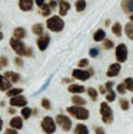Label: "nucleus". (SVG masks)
Returning a JSON list of instances; mask_svg holds the SVG:
<instances>
[{"mask_svg": "<svg viewBox=\"0 0 133 134\" xmlns=\"http://www.w3.org/2000/svg\"><path fill=\"white\" fill-rule=\"evenodd\" d=\"M20 114H22V119L23 120H29L30 119V116L33 114V110H31L30 107H23L22 108V111H20Z\"/></svg>", "mask_w": 133, "mask_h": 134, "instance_id": "5701e85b", "label": "nucleus"}, {"mask_svg": "<svg viewBox=\"0 0 133 134\" xmlns=\"http://www.w3.org/2000/svg\"><path fill=\"white\" fill-rule=\"evenodd\" d=\"M113 47H115V43H113L110 39H104L103 40V49L109 50V49H113Z\"/></svg>", "mask_w": 133, "mask_h": 134, "instance_id": "72a5a7b5", "label": "nucleus"}, {"mask_svg": "<svg viewBox=\"0 0 133 134\" xmlns=\"http://www.w3.org/2000/svg\"><path fill=\"white\" fill-rule=\"evenodd\" d=\"M97 91H99L100 94H106V93H107V90H106V87H104V86H100Z\"/></svg>", "mask_w": 133, "mask_h": 134, "instance_id": "a18cd8bd", "label": "nucleus"}, {"mask_svg": "<svg viewBox=\"0 0 133 134\" xmlns=\"http://www.w3.org/2000/svg\"><path fill=\"white\" fill-rule=\"evenodd\" d=\"M10 88H12V81H9L7 79H4L3 84L0 86V90H2V91H4V93H6V91H9Z\"/></svg>", "mask_w": 133, "mask_h": 134, "instance_id": "2f4dec72", "label": "nucleus"}, {"mask_svg": "<svg viewBox=\"0 0 133 134\" xmlns=\"http://www.w3.org/2000/svg\"><path fill=\"white\" fill-rule=\"evenodd\" d=\"M55 120H56V124L63 131H70L72 130V120L69 116H66V114H57Z\"/></svg>", "mask_w": 133, "mask_h": 134, "instance_id": "423d86ee", "label": "nucleus"}, {"mask_svg": "<svg viewBox=\"0 0 133 134\" xmlns=\"http://www.w3.org/2000/svg\"><path fill=\"white\" fill-rule=\"evenodd\" d=\"M57 7H59V14H60V17H62V16L67 14L69 9H70V3H69L67 0H59Z\"/></svg>", "mask_w": 133, "mask_h": 134, "instance_id": "f8f14e48", "label": "nucleus"}, {"mask_svg": "<svg viewBox=\"0 0 133 134\" xmlns=\"http://www.w3.org/2000/svg\"><path fill=\"white\" fill-rule=\"evenodd\" d=\"M123 83H125V86H126V90L133 93V79L132 77H126Z\"/></svg>", "mask_w": 133, "mask_h": 134, "instance_id": "7c9ffc66", "label": "nucleus"}, {"mask_svg": "<svg viewBox=\"0 0 133 134\" xmlns=\"http://www.w3.org/2000/svg\"><path fill=\"white\" fill-rule=\"evenodd\" d=\"M42 107L44 110H50V108H52V104H50L49 98H42Z\"/></svg>", "mask_w": 133, "mask_h": 134, "instance_id": "c9c22d12", "label": "nucleus"}, {"mask_svg": "<svg viewBox=\"0 0 133 134\" xmlns=\"http://www.w3.org/2000/svg\"><path fill=\"white\" fill-rule=\"evenodd\" d=\"M66 111H67V113L70 114L72 117H75L76 120H80V121L87 120L89 117H90V113H89V110H87V108H84V107L70 106V107L66 108Z\"/></svg>", "mask_w": 133, "mask_h": 134, "instance_id": "f03ea898", "label": "nucleus"}, {"mask_svg": "<svg viewBox=\"0 0 133 134\" xmlns=\"http://www.w3.org/2000/svg\"><path fill=\"white\" fill-rule=\"evenodd\" d=\"M31 31H33L36 36H42V34L44 33V26L42 23H36L31 26Z\"/></svg>", "mask_w": 133, "mask_h": 134, "instance_id": "4be33fe9", "label": "nucleus"}, {"mask_svg": "<svg viewBox=\"0 0 133 134\" xmlns=\"http://www.w3.org/2000/svg\"><path fill=\"white\" fill-rule=\"evenodd\" d=\"M22 93H23V90L22 88H10L9 91H6V94H7V97L9 98H12V97H16V96H20Z\"/></svg>", "mask_w": 133, "mask_h": 134, "instance_id": "bb28decb", "label": "nucleus"}, {"mask_svg": "<svg viewBox=\"0 0 133 134\" xmlns=\"http://www.w3.org/2000/svg\"><path fill=\"white\" fill-rule=\"evenodd\" d=\"M13 37L14 39H19V40H23L26 37V30L23 27H16L13 30Z\"/></svg>", "mask_w": 133, "mask_h": 134, "instance_id": "6ab92c4d", "label": "nucleus"}, {"mask_svg": "<svg viewBox=\"0 0 133 134\" xmlns=\"http://www.w3.org/2000/svg\"><path fill=\"white\" fill-rule=\"evenodd\" d=\"M10 47L13 49V52L17 54V56H20V57H23V56L33 57V50H31V47H27L23 41L19 40V39L12 37L10 39Z\"/></svg>", "mask_w": 133, "mask_h": 134, "instance_id": "f257e3e1", "label": "nucleus"}, {"mask_svg": "<svg viewBox=\"0 0 133 134\" xmlns=\"http://www.w3.org/2000/svg\"><path fill=\"white\" fill-rule=\"evenodd\" d=\"M46 27L53 33H59L65 29V21L60 16H50L46 21Z\"/></svg>", "mask_w": 133, "mask_h": 134, "instance_id": "7ed1b4c3", "label": "nucleus"}, {"mask_svg": "<svg viewBox=\"0 0 133 134\" xmlns=\"http://www.w3.org/2000/svg\"><path fill=\"white\" fill-rule=\"evenodd\" d=\"M86 93H87L89 98H90L92 101H96V100H97V94H99V91H97L96 88H93V87H89L87 90H86Z\"/></svg>", "mask_w": 133, "mask_h": 134, "instance_id": "393cba45", "label": "nucleus"}, {"mask_svg": "<svg viewBox=\"0 0 133 134\" xmlns=\"http://www.w3.org/2000/svg\"><path fill=\"white\" fill-rule=\"evenodd\" d=\"M14 64H16V67H23V66H24L23 59H22L20 56H16V57H14Z\"/></svg>", "mask_w": 133, "mask_h": 134, "instance_id": "4c0bfd02", "label": "nucleus"}, {"mask_svg": "<svg viewBox=\"0 0 133 134\" xmlns=\"http://www.w3.org/2000/svg\"><path fill=\"white\" fill-rule=\"evenodd\" d=\"M120 70H122V64L120 63H112L106 70V76L107 77H116V76H119Z\"/></svg>", "mask_w": 133, "mask_h": 134, "instance_id": "9b49d317", "label": "nucleus"}, {"mask_svg": "<svg viewBox=\"0 0 133 134\" xmlns=\"http://www.w3.org/2000/svg\"><path fill=\"white\" fill-rule=\"evenodd\" d=\"M50 13H52V9H50L49 4H44L40 7V14L42 16H46V17H50Z\"/></svg>", "mask_w": 133, "mask_h": 134, "instance_id": "c756f323", "label": "nucleus"}, {"mask_svg": "<svg viewBox=\"0 0 133 134\" xmlns=\"http://www.w3.org/2000/svg\"><path fill=\"white\" fill-rule=\"evenodd\" d=\"M72 77L75 79V80H80V81H86L92 77L90 73H89V70H84V69H75L73 71H72Z\"/></svg>", "mask_w": 133, "mask_h": 134, "instance_id": "6e6552de", "label": "nucleus"}, {"mask_svg": "<svg viewBox=\"0 0 133 134\" xmlns=\"http://www.w3.org/2000/svg\"><path fill=\"white\" fill-rule=\"evenodd\" d=\"M40 126H42V130L46 134H55L56 129H57L56 120H53V117H50V116L44 117V119L42 120V123H40Z\"/></svg>", "mask_w": 133, "mask_h": 134, "instance_id": "39448f33", "label": "nucleus"}, {"mask_svg": "<svg viewBox=\"0 0 133 134\" xmlns=\"http://www.w3.org/2000/svg\"><path fill=\"white\" fill-rule=\"evenodd\" d=\"M112 33L115 34L116 37H120V36H122V24H120L119 21L113 23V26H112Z\"/></svg>", "mask_w": 133, "mask_h": 134, "instance_id": "b1692460", "label": "nucleus"}, {"mask_svg": "<svg viewBox=\"0 0 133 134\" xmlns=\"http://www.w3.org/2000/svg\"><path fill=\"white\" fill-rule=\"evenodd\" d=\"M104 39H106V31H104L103 29H99V30L94 31V34H93L94 41H103Z\"/></svg>", "mask_w": 133, "mask_h": 134, "instance_id": "412c9836", "label": "nucleus"}, {"mask_svg": "<svg viewBox=\"0 0 133 134\" xmlns=\"http://www.w3.org/2000/svg\"><path fill=\"white\" fill-rule=\"evenodd\" d=\"M89 70V73H90V76H93V73H94V70L93 69H87Z\"/></svg>", "mask_w": 133, "mask_h": 134, "instance_id": "603ef678", "label": "nucleus"}, {"mask_svg": "<svg viewBox=\"0 0 133 134\" xmlns=\"http://www.w3.org/2000/svg\"><path fill=\"white\" fill-rule=\"evenodd\" d=\"M73 134H89V129L86 124H76Z\"/></svg>", "mask_w": 133, "mask_h": 134, "instance_id": "aec40b11", "label": "nucleus"}, {"mask_svg": "<svg viewBox=\"0 0 133 134\" xmlns=\"http://www.w3.org/2000/svg\"><path fill=\"white\" fill-rule=\"evenodd\" d=\"M4 134H17V130H14V129H7L4 131Z\"/></svg>", "mask_w": 133, "mask_h": 134, "instance_id": "c03bdc74", "label": "nucleus"}, {"mask_svg": "<svg viewBox=\"0 0 133 134\" xmlns=\"http://www.w3.org/2000/svg\"><path fill=\"white\" fill-rule=\"evenodd\" d=\"M49 6H50V9H52V10H55V9L57 7V2H56V0H50Z\"/></svg>", "mask_w": 133, "mask_h": 134, "instance_id": "37998d69", "label": "nucleus"}, {"mask_svg": "<svg viewBox=\"0 0 133 134\" xmlns=\"http://www.w3.org/2000/svg\"><path fill=\"white\" fill-rule=\"evenodd\" d=\"M9 104H10V107H20V108H23V107H26L27 106V98L24 97V96H16V97H12L10 98V101H9Z\"/></svg>", "mask_w": 133, "mask_h": 134, "instance_id": "9d476101", "label": "nucleus"}, {"mask_svg": "<svg viewBox=\"0 0 133 134\" xmlns=\"http://www.w3.org/2000/svg\"><path fill=\"white\" fill-rule=\"evenodd\" d=\"M130 103H132V104H133V97H132V100H130Z\"/></svg>", "mask_w": 133, "mask_h": 134, "instance_id": "6e6d98bb", "label": "nucleus"}, {"mask_svg": "<svg viewBox=\"0 0 133 134\" xmlns=\"http://www.w3.org/2000/svg\"><path fill=\"white\" fill-rule=\"evenodd\" d=\"M72 103H73V106L84 107V106H86V103H87V101L84 100L83 97H80L79 94H73V97H72Z\"/></svg>", "mask_w": 133, "mask_h": 134, "instance_id": "a211bd4d", "label": "nucleus"}, {"mask_svg": "<svg viewBox=\"0 0 133 134\" xmlns=\"http://www.w3.org/2000/svg\"><path fill=\"white\" fill-rule=\"evenodd\" d=\"M100 117H102V121L104 124H112L113 123V110L110 108L109 103L107 101H103L100 103Z\"/></svg>", "mask_w": 133, "mask_h": 134, "instance_id": "20e7f679", "label": "nucleus"}, {"mask_svg": "<svg viewBox=\"0 0 133 134\" xmlns=\"http://www.w3.org/2000/svg\"><path fill=\"white\" fill-rule=\"evenodd\" d=\"M115 56H116V60H118V63H125L126 60H127V47H126V44L120 43L116 46V50H115Z\"/></svg>", "mask_w": 133, "mask_h": 134, "instance_id": "0eeeda50", "label": "nucleus"}, {"mask_svg": "<svg viewBox=\"0 0 133 134\" xmlns=\"http://www.w3.org/2000/svg\"><path fill=\"white\" fill-rule=\"evenodd\" d=\"M104 87H106V90L107 91H110V90H112V88H113V81H106V84H104Z\"/></svg>", "mask_w": 133, "mask_h": 134, "instance_id": "79ce46f5", "label": "nucleus"}, {"mask_svg": "<svg viewBox=\"0 0 133 134\" xmlns=\"http://www.w3.org/2000/svg\"><path fill=\"white\" fill-rule=\"evenodd\" d=\"M67 2H69V0H67Z\"/></svg>", "mask_w": 133, "mask_h": 134, "instance_id": "4d7b16f0", "label": "nucleus"}, {"mask_svg": "<svg viewBox=\"0 0 133 134\" xmlns=\"http://www.w3.org/2000/svg\"><path fill=\"white\" fill-rule=\"evenodd\" d=\"M130 21L133 23V14H130Z\"/></svg>", "mask_w": 133, "mask_h": 134, "instance_id": "5fc2aeb1", "label": "nucleus"}, {"mask_svg": "<svg viewBox=\"0 0 133 134\" xmlns=\"http://www.w3.org/2000/svg\"><path fill=\"white\" fill-rule=\"evenodd\" d=\"M3 81H4V76H3V74H0V86L3 84Z\"/></svg>", "mask_w": 133, "mask_h": 134, "instance_id": "8fccbe9b", "label": "nucleus"}, {"mask_svg": "<svg viewBox=\"0 0 133 134\" xmlns=\"http://www.w3.org/2000/svg\"><path fill=\"white\" fill-rule=\"evenodd\" d=\"M125 33H126V36H127V39L133 41V23L132 21L125 26Z\"/></svg>", "mask_w": 133, "mask_h": 134, "instance_id": "a878e982", "label": "nucleus"}, {"mask_svg": "<svg viewBox=\"0 0 133 134\" xmlns=\"http://www.w3.org/2000/svg\"><path fill=\"white\" fill-rule=\"evenodd\" d=\"M10 129H14V130H22L23 129V119H22V116L19 117V116H14V117H12V120H10Z\"/></svg>", "mask_w": 133, "mask_h": 134, "instance_id": "ddd939ff", "label": "nucleus"}, {"mask_svg": "<svg viewBox=\"0 0 133 134\" xmlns=\"http://www.w3.org/2000/svg\"><path fill=\"white\" fill-rule=\"evenodd\" d=\"M2 129H3V119L0 117V131H2Z\"/></svg>", "mask_w": 133, "mask_h": 134, "instance_id": "3c124183", "label": "nucleus"}, {"mask_svg": "<svg viewBox=\"0 0 133 134\" xmlns=\"http://www.w3.org/2000/svg\"><path fill=\"white\" fill-rule=\"evenodd\" d=\"M19 7L22 12H30L33 9V0H19Z\"/></svg>", "mask_w": 133, "mask_h": 134, "instance_id": "2eb2a0df", "label": "nucleus"}, {"mask_svg": "<svg viewBox=\"0 0 133 134\" xmlns=\"http://www.w3.org/2000/svg\"><path fill=\"white\" fill-rule=\"evenodd\" d=\"M9 64V59L7 57H4V56H0V70H3V69H6Z\"/></svg>", "mask_w": 133, "mask_h": 134, "instance_id": "f704fd0d", "label": "nucleus"}, {"mask_svg": "<svg viewBox=\"0 0 133 134\" xmlns=\"http://www.w3.org/2000/svg\"><path fill=\"white\" fill-rule=\"evenodd\" d=\"M77 67H79V69H84V67H89V60H87V59H82L80 62H79Z\"/></svg>", "mask_w": 133, "mask_h": 134, "instance_id": "58836bf2", "label": "nucleus"}, {"mask_svg": "<svg viewBox=\"0 0 133 134\" xmlns=\"http://www.w3.org/2000/svg\"><path fill=\"white\" fill-rule=\"evenodd\" d=\"M86 6H87L86 0H76L75 7H76V10H77V12H83V10H86Z\"/></svg>", "mask_w": 133, "mask_h": 134, "instance_id": "cd10ccee", "label": "nucleus"}, {"mask_svg": "<svg viewBox=\"0 0 133 134\" xmlns=\"http://www.w3.org/2000/svg\"><path fill=\"white\" fill-rule=\"evenodd\" d=\"M89 54H90L92 57H97V56H99V50H97V49H90Z\"/></svg>", "mask_w": 133, "mask_h": 134, "instance_id": "a19ab883", "label": "nucleus"}, {"mask_svg": "<svg viewBox=\"0 0 133 134\" xmlns=\"http://www.w3.org/2000/svg\"><path fill=\"white\" fill-rule=\"evenodd\" d=\"M87 88L84 87V86H82V84H76V83H73V84H70L69 86V88H67V91H70L72 94H79L80 96L82 93H84Z\"/></svg>", "mask_w": 133, "mask_h": 134, "instance_id": "4468645a", "label": "nucleus"}, {"mask_svg": "<svg viewBox=\"0 0 133 134\" xmlns=\"http://www.w3.org/2000/svg\"><path fill=\"white\" fill-rule=\"evenodd\" d=\"M3 76H4V79H7V80L12 81V83H17L20 80V74H19V73H14V71H6Z\"/></svg>", "mask_w": 133, "mask_h": 134, "instance_id": "f3484780", "label": "nucleus"}, {"mask_svg": "<svg viewBox=\"0 0 133 134\" xmlns=\"http://www.w3.org/2000/svg\"><path fill=\"white\" fill-rule=\"evenodd\" d=\"M34 3H36L39 7H42V6H44L46 3H44V0H34Z\"/></svg>", "mask_w": 133, "mask_h": 134, "instance_id": "49530a36", "label": "nucleus"}, {"mask_svg": "<svg viewBox=\"0 0 133 134\" xmlns=\"http://www.w3.org/2000/svg\"><path fill=\"white\" fill-rule=\"evenodd\" d=\"M122 9L125 13L133 14V0H122Z\"/></svg>", "mask_w": 133, "mask_h": 134, "instance_id": "dca6fc26", "label": "nucleus"}, {"mask_svg": "<svg viewBox=\"0 0 133 134\" xmlns=\"http://www.w3.org/2000/svg\"><path fill=\"white\" fill-rule=\"evenodd\" d=\"M7 113L12 114V116H14V114H16V107H10V108L7 110Z\"/></svg>", "mask_w": 133, "mask_h": 134, "instance_id": "de8ad7c7", "label": "nucleus"}, {"mask_svg": "<svg viewBox=\"0 0 133 134\" xmlns=\"http://www.w3.org/2000/svg\"><path fill=\"white\" fill-rule=\"evenodd\" d=\"M73 80H75L73 77H66V79H63V83H72Z\"/></svg>", "mask_w": 133, "mask_h": 134, "instance_id": "09e8293b", "label": "nucleus"}, {"mask_svg": "<svg viewBox=\"0 0 133 134\" xmlns=\"http://www.w3.org/2000/svg\"><path fill=\"white\" fill-rule=\"evenodd\" d=\"M94 133H96V134H106V131H104L103 127H99V126L94 127Z\"/></svg>", "mask_w": 133, "mask_h": 134, "instance_id": "ea45409f", "label": "nucleus"}, {"mask_svg": "<svg viewBox=\"0 0 133 134\" xmlns=\"http://www.w3.org/2000/svg\"><path fill=\"white\" fill-rule=\"evenodd\" d=\"M116 90H118V93H119V94H125L126 91H127V90H126V86H125V83H120V84H118V86H116Z\"/></svg>", "mask_w": 133, "mask_h": 134, "instance_id": "e433bc0d", "label": "nucleus"}, {"mask_svg": "<svg viewBox=\"0 0 133 134\" xmlns=\"http://www.w3.org/2000/svg\"><path fill=\"white\" fill-rule=\"evenodd\" d=\"M36 44H37V49H39L40 52H44V50L49 47V44H50V36L47 33H43L42 36L37 37Z\"/></svg>", "mask_w": 133, "mask_h": 134, "instance_id": "1a4fd4ad", "label": "nucleus"}, {"mask_svg": "<svg viewBox=\"0 0 133 134\" xmlns=\"http://www.w3.org/2000/svg\"><path fill=\"white\" fill-rule=\"evenodd\" d=\"M116 100V93L113 90H110V91H107L106 93V101L107 103H112V101H115Z\"/></svg>", "mask_w": 133, "mask_h": 134, "instance_id": "473e14b6", "label": "nucleus"}, {"mask_svg": "<svg viewBox=\"0 0 133 134\" xmlns=\"http://www.w3.org/2000/svg\"><path fill=\"white\" fill-rule=\"evenodd\" d=\"M119 104H120V108L126 111V110H129V107H130V100L122 97V98H120V101H119Z\"/></svg>", "mask_w": 133, "mask_h": 134, "instance_id": "c85d7f7f", "label": "nucleus"}, {"mask_svg": "<svg viewBox=\"0 0 133 134\" xmlns=\"http://www.w3.org/2000/svg\"><path fill=\"white\" fill-rule=\"evenodd\" d=\"M2 40H3V33L0 31V41H2Z\"/></svg>", "mask_w": 133, "mask_h": 134, "instance_id": "864d4df0", "label": "nucleus"}]
</instances>
